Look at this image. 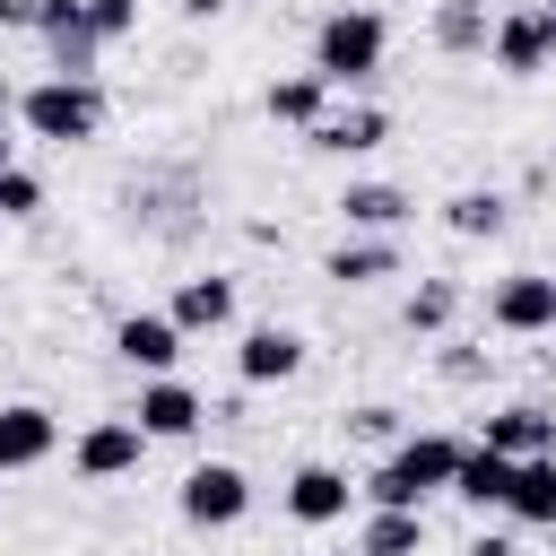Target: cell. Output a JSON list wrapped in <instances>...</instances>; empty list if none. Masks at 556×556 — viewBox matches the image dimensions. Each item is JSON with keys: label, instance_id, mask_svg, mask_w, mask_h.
Returning a JSON list of instances; mask_svg holds the SVG:
<instances>
[{"label": "cell", "instance_id": "obj_1", "mask_svg": "<svg viewBox=\"0 0 556 556\" xmlns=\"http://www.w3.org/2000/svg\"><path fill=\"white\" fill-rule=\"evenodd\" d=\"M460 434H408L400 452H382L374 469H365V504L374 513H426V495H452V478H460Z\"/></svg>", "mask_w": 556, "mask_h": 556}, {"label": "cell", "instance_id": "obj_2", "mask_svg": "<svg viewBox=\"0 0 556 556\" xmlns=\"http://www.w3.org/2000/svg\"><path fill=\"white\" fill-rule=\"evenodd\" d=\"M382 52H391L382 9H330V17L313 26V78H321V87H365V78L382 70Z\"/></svg>", "mask_w": 556, "mask_h": 556}, {"label": "cell", "instance_id": "obj_3", "mask_svg": "<svg viewBox=\"0 0 556 556\" xmlns=\"http://www.w3.org/2000/svg\"><path fill=\"white\" fill-rule=\"evenodd\" d=\"M17 122L52 148H87L104 130V87L96 78H35V87H17Z\"/></svg>", "mask_w": 556, "mask_h": 556}, {"label": "cell", "instance_id": "obj_4", "mask_svg": "<svg viewBox=\"0 0 556 556\" xmlns=\"http://www.w3.org/2000/svg\"><path fill=\"white\" fill-rule=\"evenodd\" d=\"M174 513H182L191 530H235V521L252 513V478H243L235 460H200V469L182 478V495H174Z\"/></svg>", "mask_w": 556, "mask_h": 556}, {"label": "cell", "instance_id": "obj_5", "mask_svg": "<svg viewBox=\"0 0 556 556\" xmlns=\"http://www.w3.org/2000/svg\"><path fill=\"white\" fill-rule=\"evenodd\" d=\"M148 460V434H139V417H96V426H78V443H70V469L87 478V486H113V478H130Z\"/></svg>", "mask_w": 556, "mask_h": 556}, {"label": "cell", "instance_id": "obj_6", "mask_svg": "<svg viewBox=\"0 0 556 556\" xmlns=\"http://www.w3.org/2000/svg\"><path fill=\"white\" fill-rule=\"evenodd\" d=\"M486 52H495V70H504V78H539V70H556V9H547V0L504 9Z\"/></svg>", "mask_w": 556, "mask_h": 556}, {"label": "cell", "instance_id": "obj_7", "mask_svg": "<svg viewBox=\"0 0 556 556\" xmlns=\"http://www.w3.org/2000/svg\"><path fill=\"white\" fill-rule=\"evenodd\" d=\"M35 35H43V52H52V78H96L104 35H96V9H87V0H43Z\"/></svg>", "mask_w": 556, "mask_h": 556}, {"label": "cell", "instance_id": "obj_8", "mask_svg": "<svg viewBox=\"0 0 556 556\" xmlns=\"http://www.w3.org/2000/svg\"><path fill=\"white\" fill-rule=\"evenodd\" d=\"M130 417H139L148 443H191V434L208 426V400H200L182 374H156V382H139V408H130Z\"/></svg>", "mask_w": 556, "mask_h": 556}, {"label": "cell", "instance_id": "obj_9", "mask_svg": "<svg viewBox=\"0 0 556 556\" xmlns=\"http://www.w3.org/2000/svg\"><path fill=\"white\" fill-rule=\"evenodd\" d=\"M486 321H495L504 339H539V330H556V278H547V269H513V278H495Z\"/></svg>", "mask_w": 556, "mask_h": 556}, {"label": "cell", "instance_id": "obj_10", "mask_svg": "<svg viewBox=\"0 0 556 556\" xmlns=\"http://www.w3.org/2000/svg\"><path fill=\"white\" fill-rule=\"evenodd\" d=\"M52 452H61V417L43 400H0V478L43 469Z\"/></svg>", "mask_w": 556, "mask_h": 556}, {"label": "cell", "instance_id": "obj_11", "mask_svg": "<svg viewBox=\"0 0 556 556\" xmlns=\"http://www.w3.org/2000/svg\"><path fill=\"white\" fill-rule=\"evenodd\" d=\"M235 374H243V391L295 382V374H304V330H287V321H252L243 348H235Z\"/></svg>", "mask_w": 556, "mask_h": 556}, {"label": "cell", "instance_id": "obj_12", "mask_svg": "<svg viewBox=\"0 0 556 556\" xmlns=\"http://www.w3.org/2000/svg\"><path fill=\"white\" fill-rule=\"evenodd\" d=\"M478 443L504 452V460H547V452H556V408H539V400L486 408V417H478Z\"/></svg>", "mask_w": 556, "mask_h": 556}, {"label": "cell", "instance_id": "obj_13", "mask_svg": "<svg viewBox=\"0 0 556 556\" xmlns=\"http://www.w3.org/2000/svg\"><path fill=\"white\" fill-rule=\"evenodd\" d=\"M113 356H122L139 382L174 374V356H182V330H174V313H122V321H113Z\"/></svg>", "mask_w": 556, "mask_h": 556}, {"label": "cell", "instance_id": "obj_14", "mask_svg": "<svg viewBox=\"0 0 556 556\" xmlns=\"http://www.w3.org/2000/svg\"><path fill=\"white\" fill-rule=\"evenodd\" d=\"M287 521H304V530H330V521H348V504H356V486H348V469H330V460H304L295 478H287Z\"/></svg>", "mask_w": 556, "mask_h": 556}, {"label": "cell", "instance_id": "obj_15", "mask_svg": "<svg viewBox=\"0 0 556 556\" xmlns=\"http://www.w3.org/2000/svg\"><path fill=\"white\" fill-rule=\"evenodd\" d=\"M382 139H391V113L382 104H339V113H321L304 130V148H321V156H374Z\"/></svg>", "mask_w": 556, "mask_h": 556}, {"label": "cell", "instance_id": "obj_16", "mask_svg": "<svg viewBox=\"0 0 556 556\" xmlns=\"http://www.w3.org/2000/svg\"><path fill=\"white\" fill-rule=\"evenodd\" d=\"M339 217H348V235H400L417 217V200L400 182H348L339 191Z\"/></svg>", "mask_w": 556, "mask_h": 556}, {"label": "cell", "instance_id": "obj_17", "mask_svg": "<svg viewBox=\"0 0 556 556\" xmlns=\"http://www.w3.org/2000/svg\"><path fill=\"white\" fill-rule=\"evenodd\" d=\"M165 313H174V330H182V339L226 330V321H235V278L200 269V278H182V287H174V304H165Z\"/></svg>", "mask_w": 556, "mask_h": 556}, {"label": "cell", "instance_id": "obj_18", "mask_svg": "<svg viewBox=\"0 0 556 556\" xmlns=\"http://www.w3.org/2000/svg\"><path fill=\"white\" fill-rule=\"evenodd\" d=\"M504 521H521V530H556V452H547V460H513Z\"/></svg>", "mask_w": 556, "mask_h": 556}, {"label": "cell", "instance_id": "obj_19", "mask_svg": "<svg viewBox=\"0 0 556 556\" xmlns=\"http://www.w3.org/2000/svg\"><path fill=\"white\" fill-rule=\"evenodd\" d=\"M321 278H339V287H382V278H400V243H391V235H348V243L321 261Z\"/></svg>", "mask_w": 556, "mask_h": 556}, {"label": "cell", "instance_id": "obj_20", "mask_svg": "<svg viewBox=\"0 0 556 556\" xmlns=\"http://www.w3.org/2000/svg\"><path fill=\"white\" fill-rule=\"evenodd\" d=\"M504 486H513V460H504V452H486V443H469V452H460L452 495H460L469 513H504Z\"/></svg>", "mask_w": 556, "mask_h": 556}, {"label": "cell", "instance_id": "obj_21", "mask_svg": "<svg viewBox=\"0 0 556 556\" xmlns=\"http://www.w3.org/2000/svg\"><path fill=\"white\" fill-rule=\"evenodd\" d=\"M443 226H452L460 243H495V235L513 226V200H504V191H452V200H443Z\"/></svg>", "mask_w": 556, "mask_h": 556}, {"label": "cell", "instance_id": "obj_22", "mask_svg": "<svg viewBox=\"0 0 556 556\" xmlns=\"http://www.w3.org/2000/svg\"><path fill=\"white\" fill-rule=\"evenodd\" d=\"M356 556H426V513H374V504H365Z\"/></svg>", "mask_w": 556, "mask_h": 556}, {"label": "cell", "instance_id": "obj_23", "mask_svg": "<svg viewBox=\"0 0 556 556\" xmlns=\"http://www.w3.org/2000/svg\"><path fill=\"white\" fill-rule=\"evenodd\" d=\"M321 113H330V87H321L313 70H295V78H278V87H269V122H287V130H313Z\"/></svg>", "mask_w": 556, "mask_h": 556}, {"label": "cell", "instance_id": "obj_24", "mask_svg": "<svg viewBox=\"0 0 556 556\" xmlns=\"http://www.w3.org/2000/svg\"><path fill=\"white\" fill-rule=\"evenodd\" d=\"M452 313H460V278H417V287H408V304H400V321H408L417 339L452 330Z\"/></svg>", "mask_w": 556, "mask_h": 556}, {"label": "cell", "instance_id": "obj_25", "mask_svg": "<svg viewBox=\"0 0 556 556\" xmlns=\"http://www.w3.org/2000/svg\"><path fill=\"white\" fill-rule=\"evenodd\" d=\"M434 43H443V52H486V43H495L486 0H443V9H434Z\"/></svg>", "mask_w": 556, "mask_h": 556}, {"label": "cell", "instance_id": "obj_26", "mask_svg": "<svg viewBox=\"0 0 556 556\" xmlns=\"http://www.w3.org/2000/svg\"><path fill=\"white\" fill-rule=\"evenodd\" d=\"M348 434H356V443H382V452H400V443H408L391 400H365V408H348Z\"/></svg>", "mask_w": 556, "mask_h": 556}, {"label": "cell", "instance_id": "obj_27", "mask_svg": "<svg viewBox=\"0 0 556 556\" xmlns=\"http://www.w3.org/2000/svg\"><path fill=\"white\" fill-rule=\"evenodd\" d=\"M35 208H43V182H35L26 165H9V174H0V217H35Z\"/></svg>", "mask_w": 556, "mask_h": 556}, {"label": "cell", "instance_id": "obj_28", "mask_svg": "<svg viewBox=\"0 0 556 556\" xmlns=\"http://www.w3.org/2000/svg\"><path fill=\"white\" fill-rule=\"evenodd\" d=\"M87 9H96V35H104V43L139 35V0H87Z\"/></svg>", "mask_w": 556, "mask_h": 556}, {"label": "cell", "instance_id": "obj_29", "mask_svg": "<svg viewBox=\"0 0 556 556\" xmlns=\"http://www.w3.org/2000/svg\"><path fill=\"white\" fill-rule=\"evenodd\" d=\"M434 374H443V382H486V348H443Z\"/></svg>", "mask_w": 556, "mask_h": 556}, {"label": "cell", "instance_id": "obj_30", "mask_svg": "<svg viewBox=\"0 0 556 556\" xmlns=\"http://www.w3.org/2000/svg\"><path fill=\"white\" fill-rule=\"evenodd\" d=\"M35 17H43V0H0V26H26L35 35Z\"/></svg>", "mask_w": 556, "mask_h": 556}, {"label": "cell", "instance_id": "obj_31", "mask_svg": "<svg viewBox=\"0 0 556 556\" xmlns=\"http://www.w3.org/2000/svg\"><path fill=\"white\" fill-rule=\"evenodd\" d=\"M174 9H182L191 26H208V17H226V0H174Z\"/></svg>", "mask_w": 556, "mask_h": 556}, {"label": "cell", "instance_id": "obj_32", "mask_svg": "<svg viewBox=\"0 0 556 556\" xmlns=\"http://www.w3.org/2000/svg\"><path fill=\"white\" fill-rule=\"evenodd\" d=\"M469 556H513V539H495V530H478V539H469Z\"/></svg>", "mask_w": 556, "mask_h": 556}, {"label": "cell", "instance_id": "obj_33", "mask_svg": "<svg viewBox=\"0 0 556 556\" xmlns=\"http://www.w3.org/2000/svg\"><path fill=\"white\" fill-rule=\"evenodd\" d=\"M9 113H17V87H9V78H0V122H9Z\"/></svg>", "mask_w": 556, "mask_h": 556}, {"label": "cell", "instance_id": "obj_34", "mask_svg": "<svg viewBox=\"0 0 556 556\" xmlns=\"http://www.w3.org/2000/svg\"><path fill=\"white\" fill-rule=\"evenodd\" d=\"M9 165H17V139H0V174H9Z\"/></svg>", "mask_w": 556, "mask_h": 556}, {"label": "cell", "instance_id": "obj_35", "mask_svg": "<svg viewBox=\"0 0 556 556\" xmlns=\"http://www.w3.org/2000/svg\"><path fill=\"white\" fill-rule=\"evenodd\" d=\"M547 9H556V0H547Z\"/></svg>", "mask_w": 556, "mask_h": 556}]
</instances>
